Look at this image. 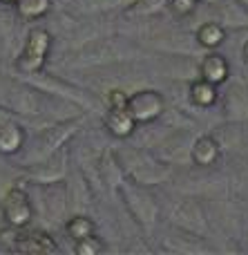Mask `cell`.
Masks as SVG:
<instances>
[{
    "label": "cell",
    "mask_w": 248,
    "mask_h": 255,
    "mask_svg": "<svg viewBox=\"0 0 248 255\" xmlns=\"http://www.w3.org/2000/svg\"><path fill=\"white\" fill-rule=\"evenodd\" d=\"M0 242L7 244L11 251L18 253H38V255H52L58 251L56 242L49 233L38 229H13V226H7V231L0 233Z\"/></svg>",
    "instance_id": "1"
},
{
    "label": "cell",
    "mask_w": 248,
    "mask_h": 255,
    "mask_svg": "<svg viewBox=\"0 0 248 255\" xmlns=\"http://www.w3.org/2000/svg\"><path fill=\"white\" fill-rule=\"evenodd\" d=\"M52 49V34L45 27H34L27 34V40L22 45L20 54L16 58V70H20L22 74H36L45 67Z\"/></svg>",
    "instance_id": "2"
},
{
    "label": "cell",
    "mask_w": 248,
    "mask_h": 255,
    "mask_svg": "<svg viewBox=\"0 0 248 255\" xmlns=\"http://www.w3.org/2000/svg\"><path fill=\"white\" fill-rule=\"evenodd\" d=\"M125 110L132 115V119L139 124H152L165 110V101L157 90H139L134 94H128Z\"/></svg>",
    "instance_id": "3"
},
{
    "label": "cell",
    "mask_w": 248,
    "mask_h": 255,
    "mask_svg": "<svg viewBox=\"0 0 248 255\" xmlns=\"http://www.w3.org/2000/svg\"><path fill=\"white\" fill-rule=\"evenodd\" d=\"M2 217L7 222V226L13 229H22V226H29L34 220V206L29 202V195L22 188L13 186L4 193L2 197Z\"/></svg>",
    "instance_id": "4"
},
{
    "label": "cell",
    "mask_w": 248,
    "mask_h": 255,
    "mask_svg": "<svg viewBox=\"0 0 248 255\" xmlns=\"http://www.w3.org/2000/svg\"><path fill=\"white\" fill-rule=\"evenodd\" d=\"M199 76L210 81V83H215L217 88L222 83H226L228 76H231V65H228L226 56H222V54L210 49L199 63Z\"/></svg>",
    "instance_id": "5"
},
{
    "label": "cell",
    "mask_w": 248,
    "mask_h": 255,
    "mask_svg": "<svg viewBox=\"0 0 248 255\" xmlns=\"http://www.w3.org/2000/svg\"><path fill=\"white\" fill-rule=\"evenodd\" d=\"M219 154H222V148H219V141L210 134H204L192 143L190 148V159L195 166L199 168H210L217 163Z\"/></svg>",
    "instance_id": "6"
},
{
    "label": "cell",
    "mask_w": 248,
    "mask_h": 255,
    "mask_svg": "<svg viewBox=\"0 0 248 255\" xmlns=\"http://www.w3.org/2000/svg\"><path fill=\"white\" fill-rule=\"evenodd\" d=\"M105 128L116 139H128V136L137 130V121L132 119V115H130L125 108H107Z\"/></svg>",
    "instance_id": "7"
},
{
    "label": "cell",
    "mask_w": 248,
    "mask_h": 255,
    "mask_svg": "<svg viewBox=\"0 0 248 255\" xmlns=\"http://www.w3.org/2000/svg\"><path fill=\"white\" fill-rule=\"evenodd\" d=\"M188 99H190V103L197 108H213L219 99V90L215 83H210V81L199 76V79H195L190 83V88H188Z\"/></svg>",
    "instance_id": "8"
},
{
    "label": "cell",
    "mask_w": 248,
    "mask_h": 255,
    "mask_svg": "<svg viewBox=\"0 0 248 255\" xmlns=\"http://www.w3.org/2000/svg\"><path fill=\"white\" fill-rule=\"evenodd\" d=\"M25 145V130L13 121H0V154H16Z\"/></svg>",
    "instance_id": "9"
},
{
    "label": "cell",
    "mask_w": 248,
    "mask_h": 255,
    "mask_svg": "<svg viewBox=\"0 0 248 255\" xmlns=\"http://www.w3.org/2000/svg\"><path fill=\"white\" fill-rule=\"evenodd\" d=\"M224 40H226V29L219 22L208 20L204 25H199V29H197V43L206 49H217Z\"/></svg>",
    "instance_id": "10"
},
{
    "label": "cell",
    "mask_w": 248,
    "mask_h": 255,
    "mask_svg": "<svg viewBox=\"0 0 248 255\" xmlns=\"http://www.w3.org/2000/svg\"><path fill=\"white\" fill-rule=\"evenodd\" d=\"M16 11L25 20H38L52 9V0H16Z\"/></svg>",
    "instance_id": "11"
},
{
    "label": "cell",
    "mask_w": 248,
    "mask_h": 255,
    "mask_svg": "<svg viewBox=\"0 0 248 255\" xmlns=\"http://www.w3.org/2000/svg\"><path fill=\"white\" fill-rule=\"evenodd\" d=\"M65 231H67V238H70L72 242H76V240H83V238H87V235L96 233V224H94L87 215H74L67 220Z\"/></svg>",
    "instance_id": "12"
},
{
    "label": "cell",
    "mask_w": 248,
    "mask_h": 255,
    "mask_svg": "<svg viewBox=\"0 0 248 255\" xmlns=\"http://www.w3.org/2000/svg\"><path fill=\"white\" fill-rule=\"evenodd\" d=\"M105 251V242L98 238L96 233L87 235L83 240H76L74 242V253L76 255H101Z\"/></svg>",
    "instance_id": "13"
},
{
    "label": "cell",
    "mask_w": 248,
    "mask_h": 255,
    "mask_svg": "<svg viewBox=\"0 0 248 255\" xmlns=\"http://www.w3.org/2000/svg\"><path fill=\"white\" fill-rule=\"evenodd\" d=\"M197 2L199 0H168V7L174 16H190L192 11L197 9Z\"/></svg>",
    "instance_id": "14"
},
{
    "label": "cell",
    "mask_w": 248,
    "mask_h": 255,
    "mask_svg": "<svg viewBox=\"0 0 248 255\" xmlns=\"http://www.w3.org/2000/svg\"><path fill=\"white\" fill-rule=\"evenodd\" d=\"M105 103H107V108H125L128 94H125L123 90H110L105 97Z\"/></svg>",
    "instance_id": "15"
},
{
    "label": "cell",
    "mask_w": 248,
    "mask_h": 255,
    "mask_svg": "<svg viewBox=\"0 0 248 255\" xmlns=\"http://www.w3.org/2000/svg\"><path fill=\"white\" fill-rule=\"evenodd\" d=\"M242 54H244V61L248 63V40L244 43V47H242Z\"/></svg>",
    "instance_id": "16"
},
{
    "label": "cell",
    "mask_w": 248,
    "mask_h": 255,
    "mask_svg": "<svg viewBox=\"0 0 248 255\" xmlns=\"http://www.w3.org/2000/svg\"><path fill=\"white\" fill-rule=\"evenodd\" d=\"M0 2H11V4H13V2H16V0H0Z\"/></svg>",
    "instance_id": "17"
}]
</instances>
